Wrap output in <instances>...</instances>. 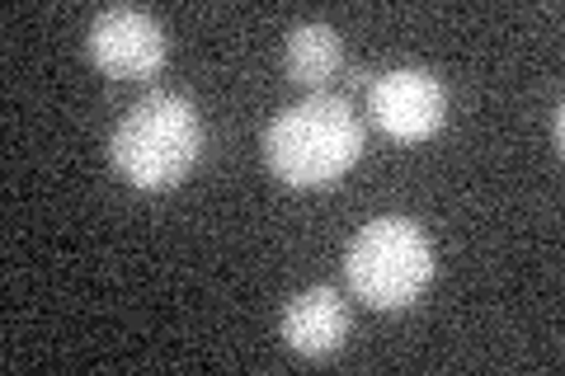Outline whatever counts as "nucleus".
<instances>
[{"label": "nucleus", "instance_id": "1", "mask_svg": "<svg viewBox=\"0 0 565 376\" xmlns=\"http://www.w3.org/2000/svg\"><path fill=\"white\" fill-rule=\"evenodd\" d=\"M203 155V118L199 109L174 95V89H151L128 114L118 118L109 137L114 170L141 193H166L199 165Z\"/></svg>", "mask_w": 565, "mask_h": 376}, {"label": "nucleus", "instance_id": "2", "mask_svg": "<svg viewBox=\"0 0 565 376\" xmlns=\"http://www.w3.org/2000/svg\"><path fill=\"white\" fill-rule=\"evenodd\" d=\"M363 155V122L340 95H307L264 132V160L288 189H326Z\"/></svg>", "mask_w": 565, "mask_h": 376}, {"label": "nucleus", "instance_id": "3", "mask_svg": "<svg viewBox=\"0 0 565 376\" xmlns=\"http://www.w3.org/2000/svg\"><path fill=\"white\" fill-rule=\"evenodd\" d=\"M438 273L434 240L411 217H377L359 226L344 255L349 292L373 311H405L424 297Z\"/></svg>", "mask_w": 565, "mask_h": 376}, {"label": "nucleus", "instance_id": "4", "mask_svg": "<svg viewBox=\"0 0 565 376\" xmlns=\"http://www.w3.org/2000/svg\"><path fill=\"white\" fill-rule=\"evenodd\" d=\"M85 52H90L99 76H109V80H151V76H161L170 43H166V29L147 10L114 6L90 20Z\"/></svg>", "mask_w": 565, "mask_h": 376}, {"label": "nucleus", "instance_id": "5", "mask_svg": "<svg viewBox=\"0 0 565 376\" xmlns=\"http://www.w3.org/2000/svg\"><path fill=\"white\" fill-rule=\"evenodd\" d=\"M367 114L392 141H429L448 122V89L434 71L401 66L373 80Z\"/></svg>", "mask_w": 565, "mask_h": 376}, {"label": "nucleus", "instance_id": "6", "mask_svg": "<svg viewBox=\"0 0 565 376\" xmlns=\"http://www.w3.org/2000/svg\"><path fill=\"white\" fill-rule=\"evenodd\" d=\"M278 334L282 344H288L297 357H311V363H321V357L340 353L344 339H349V307L344 297L334 288H307L297 292L288 307L278 315Z\"/></svg>", "mask_w": 565, "mask_h": 376}, {"label": "nucleus", "instance_id": "7", "mask_svg": "<svg viewBox=\"0 0 565 376\" xmlns=\"http://www.w3.org/2000/svg\"><path fill=\"white\" fill-rule=\"evenodd\" d=\"M340 62H344V43L330 24L307 20L288 33V47H282V71H288V80L321 95V85L340 71Z\"/></svg>", "mask_w": 565, "mask_h": 376}, {"label": "nucleus", "instance_id": "8", "mask_svg": "<svg viewBox=\"0 0 565 376\" xmlns=\"http://www.w3.org/2000/svg\"><path fill=\"white\" fill-rule=\"evenodd\" d=\"M552 147H556V151L565 147V109H561V104L552 109Z\"/></svg>", "mask_w": 565, "mask_h": 376}]
</instances>
